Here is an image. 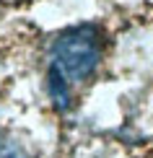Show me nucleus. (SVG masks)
Instances as JSON below:
<instances>
[{
	"instance_id": "obj_1",
	"label": "nucleus",
	"mask_w": 153,
	"mask_h": 158,
	"mask_svg": "<svg viewBox=\"0 0 153 158\" xmlns=\"http://www.w3.org/2000/svg\"><path fill=\"white\" fill-rule=\"evenodd\" d=\"M49 78L65 83L86 81L101 60V34L96 26H75L62 31L49 52Z\"/></svg>"
},
{
	"instance_id": "obj_2",
	"label": "nucleus",
	"mask_w": 153,
	"mask_h": 158,
	"mask_svg": "<svg viewBox=\"0 0 153 158\" xmlns=\"http://www.w3.org/2000/svg\"><path fill=\"white\" fill-rule=\"evenodd\" d=\"M0 158H29V156H26V150L18 145L13 137L0 132Z\"/></svg>"
}]
</instances>
